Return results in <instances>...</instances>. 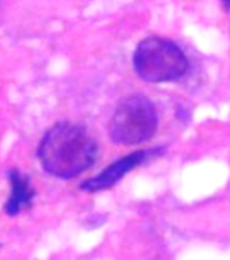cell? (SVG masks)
<instances>
[{
    "mask_svg": "<svg viewBox=\"0 0 230 260\" xmlns=\"http://www.w3.org/2000/svg\"><path fill=\"white\" fill-rule=\"evenodd\" d=\"M37 154L48 174L56 178L72 179L93 166L97 144L85 126L62 121L45 133Z\"/></svg>",
    "mask_w": 230,
    "mask_h": 260,
    "instance_id": "obj_1",
    "label": "cell"
},
{
    "mask_svg": "<svg viewBox=\"0 0 230 260\" xmlns=\"http://www.w3.org/2000/svg\"><path fill=\"white\" fill-rule=\"evenodd\" d=\"M133 64L138 76L149 83L178 80L188 69V60L182 49L160 37H148L140 42Z\"/></svg>",
    "mask_w": 230,
    "mask_h": 260,
    "instance_id": "obj_2",
    "label": "cell"
},
{
    "mask_svg": "<svg viewBox=\"0 0 230 260\" xmlns=\"http://www.w3.org/2000/svg\"><path fill=\"white\" fill-rule=\"evenodd\" d=\"M158 118L154 105L144 95L125 98L110 121V136L119 145H136L153 137Z\"/></svg>",
    "mask_w": 230,
    "mask_h": 260,
    "instance_id": "obj_3",
    "label": "cell"
},
{
    "mask_svg": "<svg viewBox=\"0 0 230 260\" xmlns=\"http://www.w3.org/2000/svg\"><path fill=\"white\" fill-rule=\"evenodd\" d=\"M156 154H158V149L137 150L134 153L127 154L102 171L97 176H93V178L81 183V190L89 191V192L107 190L110 187H113L118 180H121L129 171L137 168L138 166L144 164L148 158L156 156Z\"/></svg>",
    "mask_w": 230,
    "mask_h": 260,
    "instance_id": "obj_4",
    "label": "cell"
},
{
    "mask_svg": "<svg viewBox=\"0 0 230 260\" xmlns=\"http://www.w3.org/2000/svg\"><path fill=\"white\" fill-rule=\"evenodd\" d=\"M8 179L11 183V195L6 202V213L8 215L19 214L20 211L32 205L36 190L30 182V176L22 174L19 170H11L8 172Z\"/></svg>",
    "mask_w": 230,
    "mask_h": 260,
    "instance_id": "obj_5",
    "label": "cell"
}]
</instances>
